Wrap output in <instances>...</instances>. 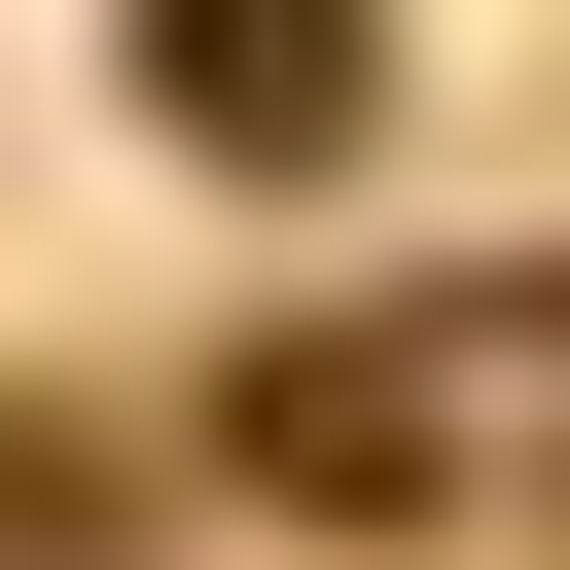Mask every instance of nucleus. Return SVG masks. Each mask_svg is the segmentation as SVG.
<instances>
[{"label": "nucleus", "mask_w": 570, "mask_h": 570, "mask_svg": "<svg viewBox=\"0 0 570 570\" xmlns=\"http://www.w3.org/2000/svg\"><path fill=\"white\" fill-rule=\"evenodd\" d=\"M71 534H107V463H71V428H0V570H71Z\"/></svg>", "instance_id": "obj_2"}, {"label": "nucleus", "mask_w": 570, "mask_h": 570, "mask_svg": "<svg viewBox=\"0 0 570 570\" xmlns=\"http://www.w3.org/2000/svg\"><path fill=\"white\" fill-rule=\"evenodd\" d=\"M142 107H178L214 178H321V142L392 107V0H142Z\"/></svg>", "instance_id": "obj_1"}]
</instances>
